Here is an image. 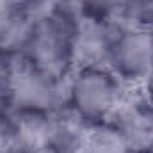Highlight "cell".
<instances>
[{
  "label": "cell",
  "instance_id": "cell-11",
  "mask_svg": "<svg viewBox=\"0 0 153 153\" xmlns=\"http://www.w3.org/2000/svg\"><path fill=\"white\" fill-rule=\"evenodd\" d=\"M116 18L123 27L153 30V0H123Z\"/></svg>",
  "mask_w": 153,
  "mask_h": 153
},
{
  "label": "cell",
  "instance_id": "cell-15",
  "mask_svg": "<svg viewBox=\"0 0 153 153\" xmlns=\"http://www.w3.org/2000/svg\"><path fill=\"white\" fill-rule=\"evenodd\" d=\"M9 70L11 59L0 55V111H9Z\"/></svg>",
  "mask_w": 153,
  "mask_h": 153
},
{
  "label": "cell",
  "instance_id": "cell-16",
  "mask_svg": "<svg viewBox=\"0 0 153 153\" xmlns=\"http://www.w3.org/2000/svg\"><path fill=\"white\" fill-rule=\"evenodd\" d=\"M143 94H144V98L150 102V103H153V71L150 73V76L146 78V82L141 85V89H139Z\"/></svg>",
  "mask_w": 153,
  "mask_h": 153
},
{
  "label": "cell",
  "instance_id": "cell-12",
  "mask_svg": "<svg viewBox=\"0 0 153 153\" xmlns=\"http://www.w3.org/2000/svg\"><path fill=\"white\" fill-rule=\"evenodd\" d=\"M123 0H82V16H116Z\"/></svg>",
  "mask_w": 153,
  "mask_h": 153
},
{
  "label": "cell",
  "instance_id": "cell-2",
  "mask_svg": "<svg viewBox=\"0 0 153 153\" xmlns=\"http://www.w3.org/2000/svg\"><path fill=\"white\" fill-rule=\"evenodd\" d=\"M130 91L107 66L75 68L66 80V105L89 125L103 123Z\"/></svg>",
  "mask_w": 153,
  "mask_h": 153
},
{
  "label": "cell",
  "instance_id": "cell-7",
  "mask_svg": "<svg viewBox=\"0 0 153 153\" xmlns=\"http://www.w3.org/2000/svg\"><path fill=\"white\" fill-rule=\"evenodd\" d=\"M89 123L68 105L50 114V146L61 153H78Z\"/></svg>",
  "mask_w": 153,
  "mask_h": 153
},
{
  "label": "cell",
  "instance_id": "cell-3",
  "mask_svg": "<svg viewBox=\"0 0 153 153\" xmlns=\"http://www.w3.org/2000/svg\"><path fill=\"white\" fill-rule=\"evenodd\" d=\"M66 80L52 76L27 62L23 57L11 59L9 111L53 112L66 105Z\"/></svg>",
  "mask_w": 153,
  "mask_h": 153
},
{
  "label": "cell",
  "instance_id": "cell-8",
  "mask_svg": "<svg viewBox=\"0 0 153 153\" xmlns=\"http://www.w3.org/2000/svg\"><path fill=\"white\" fill-rule=\"evenodd\" d=\"M50 114L38 111H9L16 143L22 153H32L50 144Z\"/></svg>",
  "mask_w": 153,
  "mask_h": 153
},
{
  "label": "cell",
  "instance_id": "cell-9",
  "mask_svg": "<svg viewBox=\"0 0 153 153\" xmlns=\"http://www.w3.org/2000/svg\"><path fill=\"white\" fill-rule=\"evenodd\" d=\"M36 16L9 11L2 7L0 13V55L20 57L30 39Z\"/></svg>",
  "mask_w": 153,
  "mask_h": 153
},
{
  "label": "cell",
  "instance_id": "cell-13",
  "mask_svg": "<svg viewBox=\"0 0 153 153\" xmlns=\"http://www.w3.org/2000/svg\"><path fill=\"white\" fill-rule=\"evenodd\" d=\"M0 153H22L14 137L9 111H0Z\"/></svg>",
  "mask_w": 153,
  "mask_h": 153
},
{
  "label": "cell",
  "instance_id": "cell-18",
  "mask_svg": "<svg viewBox=\"0 0 153 153\" xmlns=\"http://www.w3.org/2000/svg\"><path fill=\"white\" fill-rule=\"evenodd\" d=\"M152 119H153V103H152Z\"/></svg>",
  "mask_w": 153,
  "mask_h": 153
},
{
  "label": "cell",
  "instance_id": "cell-4",
  "mask_svg": "<svg viewBox=\"0 0 153 153\" xmlns=\"http://www.w3.org/2000/svg\"><path fill=\"white\" fill-rule=\"evenodd\" d=\"M107 68L128 89H141L153 71V30L125 27L111 52Z\"/></svg>",
  "mask_w": 153,
  "mask_h": 153
},
{
  "label": "cell",
  "instance_id": "cell-6",
  "mask_svg": "<svg viewBox=\"0 0 153 153\" xmlns=\"http://www.w3.org/2000/svg\"><path fill=\"white\" fill-rule=\"evenodd\" d=\"M125 137L132 153H153L152 103L139 89H132L109 119Z\"/></svg>",
  "mask_w": 153,
  "mask_h": 153
},
{
  "label": "cell",
  "instance_id": "cell-1",
  "mask_svg": "<svg viewBox=\"0 0 153 153\" xmlns=\"http://www.w3.org/2000/svg\"><path fill=\"white\" fill-rule=\"evenodd\" d=\"M78 18L46 9L36 16L30 39L20 57L57 78H68L75 70V32Z\"/></svg>",
  "mask_w": 153,
  "mask_h": 153
},
{
  "label": "cell",
  "instance_id": "cell-19",
  "mask_svg": "<svg viewBox=\"0 0 153 153\" xmlns=\"http://www.w3.org/2000/svg\"><path fill=\"white\" fill-rule=\"evenodd\" d=\"M0 13H2V4H0Z\"/></svg>",
  "mask_w": 153,
  "mask_h": 153
},
{
  "label": "cell",
  "instance_id": "cell-5",
  "mask_svg": "<svg viewBox=\"0 0 153 153\" xmlns=\"http://www.w3.org/2000/svg\"><path fill=\"white\" fill-rule=\"evenodd\" d=\"M123 29L116 16H80L75 32V68L107 66Z\"/></svg>",
  "mask_w": 153,
  "mask_h": 153
},
{
  "label": "cell",
  "instance_id": "cell-14",
  "mask_svg": "<svg viewBox=\"0 0 153 153\" xmlns=\"http://www.w3.org/2000/svg\"><path fill=\"white\" fill-rule=\"evenodd\" d=\"M4 9L9 11H18L23 14H30V16H38L43 11L48 9L50 0H0Z\"/></svg>",
  "mask_w": 153,
  "mask_h": 153
},
{
  "label": "cell",
  "instance_id": "cell-17",
  "mask_svg": "<svg viewBox=\"0 0 153 153\" xmlns=\"http://www.w3.org/2000/svg\"><path fill=\"white\" fill-rule=\"evenodd\" d=\"M32 153H61V152L48 144V146H45V148H41V150H38V152H32Z\"/></svg>",
  "mask_w": 153,
  "mask_h": 153
},
{
  "label": "cell",
  "instance_id": "cell-10",
  "mask_svg": "<svg viewBox=\"0 0 153 153\" xmlns=\"http://www.w3.org/2000/svg\"><path fill=\"white\" fill-rule=\"evenodd\" d=\"M78 153H132L125 137L111 121L89 126Z\"/></svg>",
  "mask_w": 153,
  "mask_h": 153
}]
</instances>
